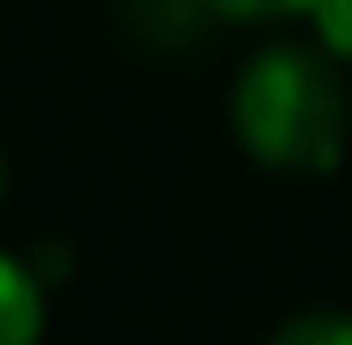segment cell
I'll return each mask as SVG.
<instances>
[{"label":"cell","mask_w":352,"mask_h":345,"mask_svg":"<svg viewBox=\"0 0 352 345\" xmlns=\"http://www.w3.org/2000/svg\"><path fill=\"white\" fill-rule=\"evenodd\" d=\"M338 58L316 36H274L230 80V137L266 172L316 180L352 144V87Z\"/></svg>","instance_id":"1"},{"label":"cell","mask_w":352,"mask_h":345,"mask_svg":"<svg viewBox=\"0 0 352 345\" xmlns=\"http://www.w3.org/2000/svg\"><path fill=\"white\" fill-rule=\"evenodd\" d=\"M209 22L223 14L209 0H116V36L144 58H180L209 36Z\"/></svg>","instance_id":"2"},{"label":"cell","mask_w":352,"mask_h":345,"mask_svg":"<svg viewBox=\"0 0 352 345\" xmlns=\"http://www.w3.org/2000/svg\"><path fill=\"white\" fill-rule=\"evenodd\" d=\"M43 274L29 259L0 252V345H43Z\"/></svg>","instance_id":"3"},{"label":"cell","mask_w":352,"mask_h":345,"mask_svg":"<svg viewBox=\"0 0 352 345\" xmlns=\"http://www.w3.org/2000/svg\"><path fill=\"white\" fill-rule=\"evenodd\" d=\"M266 345H352V309H302Z\"/></svg>","instance_id":"4"},{"label":"cell","mask_w":352,"mask_h":345,"mask_svg":"<svg viewBox=\"0 0 352 345\" xmlns=\"http://www.w3.org/2000/svg\"><path fill=\"white\" fill-rule=\"evenodd\" d=\"M309 36L324 43L338 65H352V0H316L309 8Z\"/></svg>","instance_id":"5"},{"label":"cell","mask_w":352,"mask_h":345,"mask_svg":"<svg viewBox=\"0 0 352 345\" xmlns=\"http://www.w3.org/2000/svg\"><path fill=\"white\" fill-rule=\"evenodd\" d=\"M223 22H309L316 0H209Z\"/></svg>","instance_id":"6"},{"label":"cell","mask_w":352,"mask_h":345,"mask_svg":"<svg viewBox=\"0 0 352 345\" xmlns=\"http://www.w3.org/2000/svg\"><path fill=\"white\" fill-rule=\"evenodd\" d=\"M0 209H8V159H0Z\"/></svg>","instance_id":"7"}]
</instances>
